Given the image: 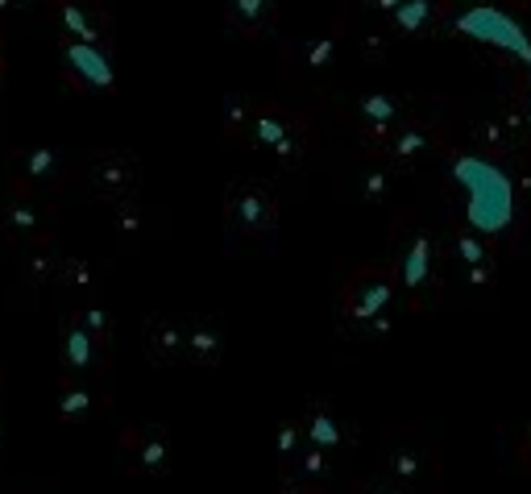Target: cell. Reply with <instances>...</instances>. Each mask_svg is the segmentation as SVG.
I'll return each instance as SVG.
<instances>
[{"label":"cell","mask_w":531,"mask_h":494,"mask_svg":"<svg viewBox=\"0 0 531 494\" xmlns=\"http://www.w3.org/2000/svg\"><path fill=\"white\" fill-rule=\"evenodd\" d=\"M457 179L469 191V221L478 225L482 233H494L511 221L515 212V191L511 179L502 175L494 162L486 158H461L457 162Z\"/></svg>","instance_id":"obj_1"},{"label":"cell","mask_w":531,"mask_h":494,"mask_svg":"<svg viewBox=\"0 0 531 494\" xmlns=\"http://www.w3.org/2000/svg\"><path fill=\"white\" fill-rule=\"evenodd\" d=\"M457 30L461 34H469V38H482V42H490V46H498V50H511L515 59H523L527 67H531V38H527V30L515 21V17H507V13H498V9H469V13H461L457 17Z\"/></svg>","instance_id":"obj_2"},{"label":"cell","mask_w":531,"mask_h":494,"mask_svg":"<svg viewBox=\"0 0 531 494\" xmlns=\"http://www.w3.org/2000/svg\"><path fill=\"white\" fill-rule=\"evenodd\" d=\"M229 221L241 233H270L278 225V204H274V196L262 183L241 179L229 191Z\"/></svg>","instance_id":"obj_3"},{"label":"cell","mask_w":531,"mask_h":494,"mask_svg":"<svg viewBox=\"0 0 531 494\" xmlns=\"http://www.w3.org/2000/svg\"><path fill=\"white\" fill-rule=\"evenodd\" d=\"M88 179L104 200H125L137 187V162L125 150H104L88 162Z\"/></svg>","instance_id":"obj_4"},{"label":"cell","mask_w":531,"mask_h":494,"mask_svg":"<svg viewBox=\"0 0 531 494\" xmlns=\"http://www.w3.org/2000/svg\"><path fill=\"white\" fill-rule=\"evenodd\" d=\"M63 63H67V75L75 79V84L96 88V92L113 88V63H108L100 42H71L63 50Z\"/></svg>","instance_id":"obj_5"},{"label":"cell","mask_w":531,"mask_h":494,"mask_svg":"<svg viewBox=\"0 0 531 494\" xmlns=\"http://www.w3.org/2000/svg\"><path fill=\"white\" fill-rule=\"evenodd\" d=\"M249 137H254L258 146H266L270 154H278V158H299L303 154V137H299V129L278 113V108H258L254 113V125H249Z\"/></svg>","instance_id":"obj_6"},{"label":"cell","mask_w":531,"mask_h":494,"mask_svg":"<svg viewBox=\"0 0 531 494\" xmlns=\"http://www.w3.org/2000/svg\"><path fill=\"white\" fill-rule=\"evenodd\" d=\"M129 453H133V470L146 478H162L171 465V436L158 424H146L129 436Z\"/></svg>","instance_id":"obj_7"},{"label":"cell","mask_w":531,"mask_h":494,"mask_svg":"<svg viewBox=\"0 0 531 494\" xmlns=\"http://www.w3.org/2000/svg\"><path fill=\"white\" fill-rule=\"evenodd\" d=\"M146 349L154 362H187V320L179 316H150L146 324Z\"/></svg>","instance_id":"obj_8"},{"label":"cell","mask_w":531,"mask_h":494,"mask_svg":"<svg viewBox=\"0 0 531 494\" xmlns=\"http://www.w3.org/2000/svg\"><path fill=\"white\" fill-rule=\"evenodd\" d=\"M225 353V333H220L216 316H191L187 320V362L195 366H216Z\"/></svg>","instance_id":"obj_9"},{"label":"cell","mask_w":531,"mask_h":494,"mask_svg":"<svg viewBox=\"0 0 531 494\" xmlns=\"http://www.w3.org/2000/svg\"><path fill=\"white\" fill-rule=\"evenodd\" d=\"M100 366V341L88 333L83 324H67L63 328V370L83 378Z\"/></svg>","instance_id":"obj_10"},{"label":"cell","mask_w":531,"mask_h":494,"mask_svg":"<svg viewBox=\"0 0 531 494\" xmlns=\"http://www.w3.org/2000/svg\"><path fill=\"white\" fill-rule=\"evenodd\" d=\"M96 403H100V391L92 387V378H71L63 387V395H59V411H63V420H71V424L92 420Z\"/></svg>","instance_id":"obj_11"},{"label":"cell","mask_w":531,"mask_h":494,"mask_svg":"<svg viewBox=\"0 0 531 494\" xmlns=\"http://www.w3.org/2000/svg\"><path fill=\"white\" fill-rule=\"evenodd\" d=\"M386 304H390V283H386V279H361V283H353V291H349L345 312H349L353 320H374Z\"/></svg>","instance_id":"obj_12"},{"label":"cell","mask_w":531,"mask_h":494,"mask_svg":"<svg viewBox=\"0 0 531 494\" xmlns=\"http://www.w3.org/2000/svg\"><path fill=\"white\" fill-rule=\"evenodd\" d=\"M100 13L88 9V5H79V0H59V21H63V30L75 38V42H100V30H104V21H96Z\"/></svg>","instance_id":"obj_13"},{"label":"cell","mask_w":531,"mask_h":494,"mask_svg":"<svg viewBox=\"0 0 531 494\" xmlns=\"http://www.w3.org/2000/svg\"><path fill=\"white\" fill-rule=\"evenodd\" d=\"M229 21L241 34H258L274 21V0H229Z\"/></svg>","instance_id":"obj_14"},{"label":"cell","mask_w":531,"mask_h":494,"mask_svg":"<svg viewBox=\"0 0 531 494\" xmlns=\"http://www.w3.org/2000/svg\"><path fill=\"white\" fill-rule=\"evenodd\" d=\"M303 436H307V445H316V449H337V441H341V428H337V416L324 407V403H316L312 407V416L303 420Z\"/></svg>","instance_id":"obj_15"},{"label":"cell","mask_w":531,"mask_h":494,"mask_svg":"<svg viewBox=\"0 0 531 494\" xmlns=\"http://www.w3.org/2000/svg\"><path fill=\"white\" fill-rule=\"evenodd\" d=\"M0 229H9L13 237H34L42 229V212L30 200H13L0 212Z\"/></svg>","instance_id":"obj_16"},{"label":"cell","mask_w":531,"mask_h":494,"mask_svg":"<svg viewBox=\"0 0 531 494\" xmlns=\"http://www.w3.org/2000/svg\"><path fill=\"white\" fill-rule=\"evenodd\" d=\"M428 262H432L428 237H415L411 250H407V258H403V283H407V287H424V283H428Z\"/></svg>","instance_id":"obj_17"},{"label":"cell","mask_w":531,"mask_h":494,"mask_svg":"<svg viewBox=\"0 0 531 494\" xmlns=\"http://www.w3.org/2000/svg\"><path fill=\"white\" fill-rule=\"evenodd\" d=\"M324 474H328V449H316V445L299 449V478L320 482Z\"/></svg>","instance_id":"obj_18"},{"label":"cell","mask_w":531,"mask_h":494,"mask_svg":"<svg viewBox=\"0 0 531 494\" xmlns=\"http://www.w3.org/2000/svg\"><path fill=\"white\" fill-rule=\"evenodd\" d=\"M59 279L67 287H92L96 283V266L83 262V258H71V262H59Z\"/></svg>","instance_id":"obj_19"},{"label":"cell","mask_w":531,"mask_h":494,"mask_svg":"<svg viewBox=\"0 0 531 494\" xmlns=\"http://www.w3.org/2000/svg\"><path fill=\"white\" fill-rule=\"evenodd\" d=\"M428 13H432L428 0H403V5L395 9V25L399 30H419V25L428 21Z\"/></svg>","instance_id":"obj_20"},{"label":"cell","mask_w":531,"mask_h":494,"mask_svg":"<svg viewBox=\"0 0 531 494\" xmlns=\"http://www.w3.org/2000/svg\"><path fill=\"white\" fill-rule=\"evenodd\" d=\"M390 474H395V482H403V486H415V478H419V457L411 449L390 453Z\"/></svg>","instance_id":"obj_21"},{"label":"cell","mask_w":531,"mask_h":494,"mask_svg":"<svg viewBox=\"0 0 531 494\" xmlns=\"http://www.w3.org/2000/svg\"><path fill=\"white\" fill-rule=\"evenodd\" d=\"M54 171H59V154H54V150L25 154V175H30V179H50Z\"/></svg>","instance_id":"obj_22"},{"label":"cell","mask_w":531,"mask_h":494,"mask_svg":"<svg viewBox=\"0 0 531 494\" xmlns=\"http://www.w3.org/2000/svg\"><path fill=\"white\" fill-rule=\"evenodd\" d=\"M225 113H229V129H233V133H245V125H254V113H258V108L249 104V100H241V96H229V100H225Z\"/></svg>","instance_id":"obj_23"},{"label":"cell","mask_w":531,"mask_h":494,"mask_svg":"<svg viewBox=\"0 0 531 494\" xmlns=\"http://www.w3.org/2000/svg\"><path fill=\"white\" fill-rule=\"evenodd\" d=\"M361 113H366L370 121H378V125H386V121H395L399 108H395L390 96H366V100H361Z\"/></svg>","instance_id":"obj_24"},{"label":"cell","mask_w":531,"mask_h":494,"mask_svg":"<svg viewBox=\"0 0 531 494\" xmlns=\"http://www.w3.org/2000/svg\"><path fill=\"white\" fill-rule=\"evenodd\" d=\"M299 441H303V420H283V424H278V453L295 457Z\"/></svg>","instance_id":"obj_25"},{"label":"cell","mask_w":531,"mask_h":494,"mask_svg":"<svg viewBox=\"0 0 531 494\" xmlns=\"http://www.w3.org/2000/svg\"><path fill=\"white\" fill-rule=\"evenodd\" d=\"M75 324H83L88 333L96 337V341H104L108 337V312H100V308H88V312H79V320Z\"/></svg>","instance_id":"obj_26"},{"label":"cell","mask_w":531,"mask_h":494,"mask_svg":"<svg viewBox=\"0 0 531 494\" xmlns=\"http://www.w3.org/2000/svg\"><path fill=\"white\" fill-rule=\"evenodd\" d=\"M457 254H461L465 266H478V262H482V241H478V237H461V241H457Z\"/></svg>","instance_id":"obj_27"},{"label":"cell","mask_w":531,"mask_h":494,"mask_svg":"<svg viewBox=\"0 0 531 494\" xmlns=\"http://www.w3.org/2000/svg\"><path fill=\"white\" fill-rule=\"evenodd\" d=\"M419 150H424V133H403L399 142H395V154H403V158H411Z\"/></svg>","instance_id":"obj_28"},{"label":"cell","mask_w":531,"mask_h":494,"mask_svg":"<svg viewBox=\"0 0 531 494\" xmlns=\"http://www.w3.org/2000/svg\"><path fill=\"white\" fill-rule=\"evenodd\" d=\"M328 59H332V46H328V42H312V46H307V63L320 67V63H328Z\"/></svg>","instance_id":"obj_29"},{"label":"cell","mask_w":531,"mask_h":494,"mask_svg":"<svg viewBox=\"0 0 531 494\" xmlns=\"http://www.w3.org/2000/svg\"><path fill=\"white\" fill-rule=\"evenodd\" d=\"M370 494H407V486L403 482H378V486H370Z\"/></svg>","instance_id":"obj_30"},{"label":"cell","mask_w":531,"mask_h":494,"mask_svg":"<svg viewBox=\"0 0 531 494\" xmlns=\"http://www.w3.org/2000/svg\"><path fill=\"white\" fill-rule=\"evenodd\" d=\"M386 191V175H370L366 179V196H382Z\"/></svg>","instance_id":"obj_31"},{"label":"cell","mask_w":531,"mask_h":494,"mask_svg":"<svg viewBox=\"0 0 531 494\" xmlns=\"http://www.w3.org/2000/svg\"><path fill=\"white\" fill-rule=\"evenodd\" d=\"M399 5H403V0H382V9H390V13H395Z\"/></svg>","instance_id":"obj_32"},{"label":"cell","mask_w":531,"mask_h":494,"mask_svg":"<svg viewBox=\"0 0 531 494\" xmlns=\"http://www.w3.org/2000/svg\"><path fill=\"white\" fill-rule=\"evenodd\" d=\"M283 494H303V490H295V486H287V490H283Z\"/></svg>","instance_id":"obj_33"}]
</instances>
